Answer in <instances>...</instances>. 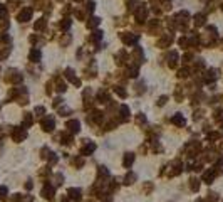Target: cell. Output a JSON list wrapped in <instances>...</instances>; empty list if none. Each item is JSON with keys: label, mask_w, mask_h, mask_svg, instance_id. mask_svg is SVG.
Returning a JSON list of instances; mask_svg holds the SVG:
<instances>
[{"label": "cell", "mask_w": 223, "mask_h": 202, "mask_svg": "<svg viewBox=\"0 0 223 202\" xmlns=\"http://www.w3.org/2000/svg\"><path fill=\"white\" fill-rule=\"evenodd\" d=\"M195 24H196V27L203 26V24H205V15H203V14H198V15H195Z\"/></svg>", "instance_id": "5"}, {"label": "cell", "mask_w": 223, "mask_h": 202, "mask_svg": "<svg viewBox=\"0 0 223 202\" xmlns=\"http://www.w3.org/2000/svg\"><path fill=\"white\" fill-rule=\"evenodd\" d=\"M146 15H148V7L143 3V5H139L138 10H136V20L143 22V20H146Z\"/></svg>", "instance_id": "1"}, {"label": "cell", "mask_w": 223, "mask_h": 202, "mask_svg": "<svg viewBox=\"0 0 223 202\" xmlns=\"http://www.w3.org/2000/svg\"><path fill=\"white\" fill-rule=\"evenodd\" d=\"M30 17H32V9H24L22 12L19 14V20L20 22H27V20H30Z\"/></svg>", "instance_id": "2"}, {"label": "cell", "mask_w": 223, "mask_h": 202, "mask_svg": "<svg viewBox=\"0 0 223 202\" xmlns=\"http://www.w3.org/2000/svg\"><path fill=\"white\" fill-rule=\"evenodd\" d=\"M71 27V20L69 19H64L62 22H60V29H69Z\"/></svg>", "instance_id": "9"}, {"label": "cell", "mask_w": 223, "mask_h": 202, "mask_svg": "<svg viewBox=\"0 0 223 202\" xmlns=\"http://www.w3.org/2000/svg\"><path fill=\"white\" fill-rule=\"evenodd\" d=\"M96 26H99V19L97 17H92V19H91V22H87V27H96Z\"/></svg>", "instance_id": "8"}, {"label": "cell", "mask_w": 223, "mask_h": 202, "mask_svg": "<svg viewBox=\"0 0 223 202\" xmlns=\"http://www.w3.org/2000/svg\"><path fill=\"white\" fill-rule=\"evenodd\" d=\"M123 37V40H124V42L126 44H134L136 42V40H138V35H121Z\"/></svg>", "instance_id": "4"}, {"label": "cell", "mask_w": 223, "mask_h": 202, "mask_svg": "<svg viewBox=\"0 0 223 202\" xmlns=\"http://www.w3.org/2000/svg\"><path fill=\"white\" fill-rule=\"evenodd\" d=\"M171 40H173V37L171 35H166V37H163V39L158 42V46L159 47H166V46H170V44H171Z\"/></svg>", "instance_id": "3"}, {"label": "cell", "mask_w": 223, "mask_h": 202, "mask_svg": "<svg viewBox=\"0 0 223 202\" xmlns=\"http://www.w3.org/2000/svg\"><path fill=\"white\" fill-rule=\"evenodd\" d=\"M39 59H40V52H39V51H35V49H32V51H30V61L37 63Z\"/></svg>", "instance_id": "6"}, {"label": "cell", "mask_w": 223, "mask_h": 202, "mask_svg": "<svg viewBox=\"0 0 223 202\" xmlns=\"http://www.w3.org/2000/svg\"><path fill=\"white\" fill-rule=\"evenodd\" d=\"M44 27H45V19H39L35 22V31H42Z\"/></svg>", "instance_id": "7"}]
</instances>
